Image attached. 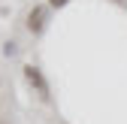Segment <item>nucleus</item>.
I'll use <instances>...</instances> for the list:
<instances>
[{
    "label": "nucleus",
    "instance_id": "3",
    "mask_svg": "<svg viewBox=\"0 0 127 124\" xmlns=\"http://www.w3.org/2000/svg\"><path fill=\"white\" fill-rule=\"evenodd\" d=\"M15 52H18V49H15V42H6V45H3V55H6V58H12Z\"/></svg>",
    "mask_w": 127,
    "mask_h": 124
},
{
    "label": "nucleus",
    "instance_id": "2",
    "mask_svg": "<svg viewBox=\"0 0 127 124\" xmlns=\"http://www.w3.org/2000/svg\"><path fill=\"white\" fill-rule=\"evenodd\" d=\"M42 27H45V6H33L27 15V30L30 33H42Z\"/></svg>",
    "mask_w": 127,
    "mask_h": 124
},
{
    "label": "nucleus",
    "instance_id": "1",
    "mask_svg": "<svg viewBox=\"0 0 127 124\" xmlns=\"http://www.w3.org/2000/svg\"><path fill=\"white\" fill-rule=\"evenodd\" d=\"M24 79H27L30 85H33V88L39 91V97H42V100L49 97V82H45V76H42V70H39V67L27 64V67H24Z\"/></svg>",
    "mask_w": 127,
    "mask_h": 124
},
{
    "label": "nucleus",
    "instance_id": "4",
    "mask_svg": "<svg viewBox=\"0 0 127 124\" xmlns=\"http://www.w3.org/2000/svg\"><path fill=\"white\" fill-rule=\"evenodd\" d=\"M49 3H52V6H67L70 0H49Z\"/></svg>",
    "mask_w": 127,
    "mask_h": 124
}]
</instances>
